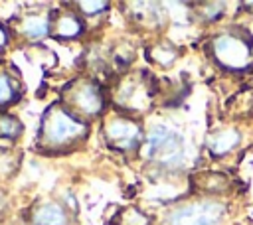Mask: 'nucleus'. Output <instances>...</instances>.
<instances>
[{"mask_svg":"<svg viewBox=\"0 0 253 225\" xmlns=\"http://www.w3.org/2000/svg\"><path fill=\"white\" fill-rule=\"evenodd\" d=\"M81 32H83V20L79 18V14H75L71 10H63L51 22L49 34L57 39H75L81 36Z\"/></svg>","mask_w":253,"mask_h":225,"instance_id":"nucleus-9","label":"nucleus"},{"mask_svg":"<svg viewBox=\"0 0 253 225\" xmlns=\"http://www.w3.org/2000/svg\"><path fill=\"white\" fill-rule=\"evenodd\" d=\"M22 134V122L6 112H0V138H18Z\"/></svg>","mask_w":253,"mask_h":225,"instance_id":"nucleus-14","label":"nucleus"},{"mask_svg":"<svg viewBox=\"0 0 253 225\" xmlns=\"http://www.w3.org/2000/svg\"><path fill=\"white\" fill-rule=\"evenodd\" d=\"M241 142V132L233 126H223V128H217L213 130L210 136H208V150L213 154V156H225L229 154L231 150H235Z\"/></svg>","mask_w":253,"mask_h":225,"instance_id":"nucleus-8","label":"nucleus"},{"mask_svg":"<svg viewBox=\"0 0 253 225\" xmlns=\"http://www.w3.org/2000/svg\"><path fill=\"white\" fill-rule=\"evenodd\" d=\"M150 101H152V89L142 75L126 77L117 87V103L121 109H126L130 112L146 111L150 107Z\"/></svg>","mask_w":253,"mask_h":225,"instance_id":"nucleus-7","label":"nucleus"},{"mask_svg":"<svg viewBox=\"0 0 253 225\" xmlns=\"http://www.w3.org/2000/svg\"><path fill=\"white\" fill-rule=\"evenodd\" d=\"M18 99V89L8 73H0V107H8Z\"/></svg>","mask_w":253,"mask_h":225,"instance_id":"nucleus-13","label":"nucleus"},{"mask_svg":"<svg viewBox=\"0 0 253 225\" xmlns=\"http://www.w3.org/2000/svg\"><path fill=\"white\" fill-rule=\"evenodd\" d=\"M103 105H105L103 93L99 85L89 77L75 79L63 91V107L83 120L99 116L103 111Z\"/></svg>","mask_w":253,"mask_h":225,"instance_id":"nucleus-4","label":"nucleus"},{"mask_svg":"<svg viewBox=\"0 0 253 225\" xmlns=\"http://www.w3.org/2000/svg\"><path fill=\"white\" fill-rule=\"evenodd\" d=\"M213 61L229 73H245L253 67V45L239 32H219L210 41Z\"/></svg>","mask_w":253,"mask_h":225,"instance_id":"nucleus-3","label":"nucleus"},{"mask_svg":"<svg viewBox=\"0 0 253 225\" xmlns=\"http://www.w3.org/2000/svg\"><path fill=\"white\" fill-rule=\"evenodd\" d=\"M22 32L32 39L43 38L51 32V20L45 14H30L22 20Z\"/></svg>","mask_w":253,"mask_h":225,"instance_id":"nucleus-11","label":"nucleus"},{"mask_svg":"<svg viewBox=\"0 0 253 225\" xmlns=\"http://www.w3.org/2000/svg\"><path fill=\"white\" fill-rule=\"evenodd\" d=\"M103 136L107 144L119 152H128L144 142V132L138 120L130 116H111L103 124Z\"/></svg>","mask_w":253,"mask_h":225,"instance_id":"nucleus-6","label":"nucleus"},{"mask_svg":"<svg viewBox=\"0 0 253 225\" xmlns=\"http://www.w3.org/2000/svg\"><path fill=\"white\" fill-rule=\"evenodd\" d=\"M75 8L83 14H101L109 8V2H77Z\"/></svg>","mask_w":253,"mask_h":225,"instance_id":"nucleus-17","label":"nucleus"},{"mask_svg":"<svg viewBox=\"0 0 253 225\" xmlns=\"http://www.w3.org/2000/svg\"><path fill=\"white\" fill-rule=\"evenodd\" d=\"M142 156L164 170H174L184 164V138L164 124H154L142 142Z\"/></svg>","mask_w":253,"mask_h":225,"instance_id":"nucleus-2","label":"nucleus"},{"mask_svg":"<svg viewBox=\"0 0 253 225\" xmlns=\"http://www.w3.org/2000/svg\"><path fill=\"white\" fill-rule=\"evenodd\" d=\"M6 41H8V34H6V30H4V26L0 24V49L6 45Z\"/></svg>","mask_w":253,"mask_h":225,"instance_id":"nucleus-18","label":"nucleus"},{"mask_svg":"<svg viewBox=\"0 0 253 225\" xmlns=\"http://www.w3.org/2000/svg\"><path fill=\"white\" fill-rule=\"evenodd\" d=\"M202 8H204V10H200L202 18H204L206 22H213V20H217V18L223 14L225 4H221V2H208V4H204Z\"/></svg>","mask_w":253,"mask_h":225,"instance_id":"nucleus-16","label":"nucleus"},{"mask_svg":"<svg viewBox=\"0 0 253 225\" xmlns=\"http://www.w3.org/2000/svg\"><path fill=\"white\" fill-rule=\"evenodd\" d=\"M34 225H67V213L57 201H42L32 209Z\"/></svg>","mask_w":253,"mask_h":225,"instance_id":"nucleus-10","label":"nucleus"},{"mask_svg":"<svg viewBox=\"0 0 253 225\" xmlns=\"http://www.w3.org/2000/svg\"><path fill=\"white\" fill-rule=\"evenodd\" d=\"M87 134H89L87 120L75 116L61 103H53L43 112L38 132V142L43 150L63 152L77 146L81 140L87 138Z\"/></svg>","mask_w":253,"mask_h":225,"instance_id":"nucleus-1","label":"nucleus"},{"mask_svg":"<svg viewBox=\"0 0 253 225\" xmlns=\"http://www.w3.org/2000/svg\"><path fill=\"white\" fill-rule=\"evenodd\" d=\"M119 225H150V217L138 207H126L117 217Z\"/></svg>","mask_w":253,"mask_h":225,"instance_id":"nucleus-15","label":"nucleus"},{"mask_svg":"<svg viewBox=\"0 0 253 225\" xmlns=\"http://www.w3.org/2000/svg\"><path fill=\"white\" fill-rule=\"evenodd\" d=\"M225 215V205L217 199H202L172 209L168 225H217Z\"/></svg>","mask_w":253,"mask_h":225,"instance_id":"nucleus-5","label":"nucleus"},{"mask_svg":"<svg viewBox=\"0 0 253 225\" xmlns=\"http://www.w3.org/2000/svg\"><path fill=\"white\" fill-rule=\"evenodd\" d=\"M148 55H150L158 65H162V67H170V65L178 59V49H176L172 43L162 41V43L152 45V49L148 51Z\"/></svg>","mask_w":253,"mask_h":225,"instance_id":"nucleus-12","label":"nucleus"}]
</instances>
